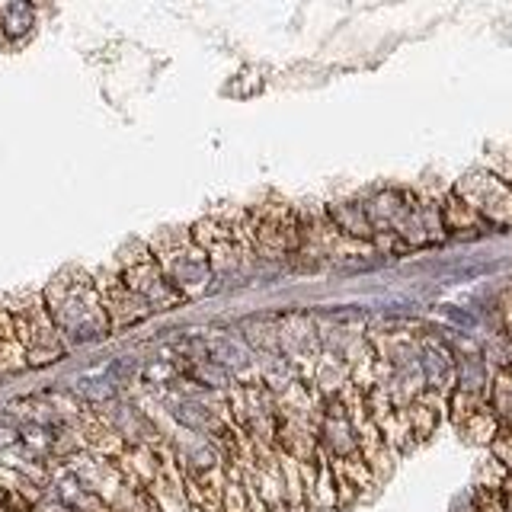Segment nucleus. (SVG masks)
Here are the masks:
<instances>
[{"mask_svg":"<svg viewBox=\"0 0 512 512\" xmlns=\"http://www.w3.org/2000/svg\"><path fill=\"white\" fill-rule=\"evenodd\" d=\"M458 429H461V436L468 442H474V445H493L496 432H500V420H496L490 407H484V410H477L474 416H468V420H464Z\"/></svg>","mask_w":512,"mask_h":512,"instance_id":"obj_15","label":"nucleus"},{"mask_svg":"<svg viewBox=\"0 0 512 512\" xmlns=\"http://www.w3.org/2000/svg\"><path fill=\"white\" fill-rule=\"evenodd\" d=\"M500 493H503V506H506V512H512V474H509V477L503 480Z\"/></svg>","mask_w":512,"mask_h":512,"instance_id":"obj_18","label":"nucleus"},{"mask_svg":"<svg viewBox=\"0 0 512 512\" xmlns=\"http://www.w3.org/2000/svg\"><path fill=\"white\" fill-rule=\"evenodd\" d=\"M29 368L26 362V349L16 336V324H13V314L7 304H0V378L13 375V372H23Z\"/></svg>","mask_w":512,"mask_h":512,"instance_id":"obj_12","label":"nucleus"},{"mask_svg":"<svg viewBox=\"0 0 512 512\" xmlns=\"http://www.w3.org/2000/svg\"><path fill=\"white\" fill-rule=\"evenodd\" d=\"M490 455L512 474V423L509 426H500V432H496V439L490 445Z\"/></svg>","mask_w":512,"mask_h":512,"instance_id":"obj_17","label":"nucleus"},{"mask_svg":"<svg viewBox=\"0 0 512 512\" xmlns=\"http://www.w3.org/2000/svg\"><path fill=\"white\" fill-rule=\"evenodd\" d=\"M416 346H420V362H423V378H426V404H432L445 416L448 397L455 394V381H458V359H455V352L432 333H416Z\"/></svg>","mask_w":512,"mask_h":512,"instance_id":"obj_8","label":"nucleus"},{"mask_svg":"<svg viewBox=\"0 0 512 512\" xmlns=\"http://www.w3.org/2000/svg\"><path fill=\"white\" fill-rule=\"evenodd\" d=\"M308 509L311 512H336L340 509V496H336V480H333V468L327 455L320 452L317 458V480L308 490Z\"/></svg>","mask_w":512,"mask_h":512,"instance_id":"obj_14","label":"nucleus"},{"mask_svg":"<svg viewBox=\"0 0 512 512\" xmlns=\"http://www.w3.org/2000/svg\"><path fill=\"white\" fill-rule=\"evenodd\" d=\"M452 192L464 205L474 208L477 218L484 221L487 228H496V231L512 228V183L506 176L477 167L464 173L461 180H455Z\"/></svg>","mask_w":512,"mask_h":512,"instance_id":"obj_6","label":"nucleus"},{"mask_svg":"<svg viewBox=\"0 0 512 512\" xmlns=\"http://www.w3.org/2000/svg\"><path fill=\"white\" fill-rule=\"evenodd\" d=\"M148 247L154 253V260L160 263V269H164V276L170 279V285L186 301L202 298L208 288H212L215 272L189 231H160L148 240Z\"/></svg>","mask_w":512,"mask_h":512,"instance_id":"obj_2","label":"nucleus"},{"mask_svg":"<svg viewBox=\"0 0 512 512\" xmlns=\"http://www.w3.org/2000/svg\"><path fill=\"white\" fill-rule=\"evenodd\" d=\"M442 205V224H445V234H484L490 231L484 221L477 218V212L471 205H464L452 189L445 192L439 199Z\"/></svg>","mask_w":512,"mask_h":512,"instance_id":"obj_13","label":"nucleus"},{"mask_svg":"<svg viewBox=\"0 0 512 512\" xmlns=\"http://www.w3.org/2000/svg\"><path fill=\"white\" fill-rule=\"evenodd\" d=\"M42 298L61 333V340L68 346L96 343L112 333L103 298L96 292L93 272L80 266L61 269L58 276L42 288Z\"/></svg>","mask_w":512,"mask_h":512,"instance_id":"obj_1","label":"nucleus"},{"mask_svg":"<svg viewBox=\"0 0 512 512\" xmlns=\"http://www.w3.org/2000/svg\"><path fill=\"white\" fill-rule=\"evenodd\" d=\"M468 509L471 512H506L503 493L500 490H487V487H474V496H471Z\"/></svg>","mask_w":512,"mask_h":512,"instance_id":"obj_16","label":"nucleus"},{"mask_svg":"<svg viewBox=\"0 0 512 512\" xmlns=\"http://www.w3.org/2000/svg\"><path fill=\"white\" fill-rule=\"evenodd\" d=\"M119 276L125 279V285L132 288V292L148 304L151 311H173L186 304V298L176 292L170 285V279L164 276V269L154 260V253L148 244H128L122 253H119Z\"/></svg>","mask_w":512,"mask_h":512,"instance_id":"obj_5","label":"nucleus"},{"mask_svg":"<svg viewBox=\"0 0 512 512\" xmlns=\"http://www.w3.org/2000/svg\"><path fill=\"white\" fill-rule=\"evenodd\" d=\"M509 183H512V180H509Z\"/></svg>","mask_w":512,"mask_h":512,"instance_id":"obj_19","label":"nucleus"},{"mask_svg":"<svg viewBox=\"0 0 512 512\" xmlns=\"http://www.w3.org/2000/svg\"><path fill=\"white\" fill-rule=\"evenodd\" d=\"M250 231L256 244V260L266 263H298L304 250V215L285 202H263L247 208Z\"/></svg>","mask_w":512,"mask_h":512,"instance_id":"obj_3","label":"nucleus"},{"mask_svg":"<svg viewBox=\"0 0 512 512\" xmlns=\"http://www.w3.org/2000/svg\"><path fill=\"white\" fill-rule=\"evenodd\" d=\"M189 234L202 247V253L208 256V266H212L215 279L234 276V272L244 269V260H240V250L234 244V231L228 224V215H205L192 224Z\"/></svg>","mask_w":512,"mask_h":512,"instance_id":"obj_10","label":"nucleus"},{"mask_svg":"<svg viewBox=\"0 0 512 512\" xmlns=\"http://www.w3.org/2000/svg\"><path fill=\"white\" fill-rule=\"evenodd\" d=\"M4 304H7L10 314H13L16 336H20V343L26 349L29 368L52 365V362H58L64 356V352H68V343L61 340L55 320H52V314H48V308H45L42 292L13 295Z\"/></svg>","mask_w":512,"mask_h":512,"instance_id":"obj_4","label":"nucleus"},{"mask_svg":"<svg viewBox=\"0 0 512 512\" xmlns=\"http://www.w3.org/2000/svg\"><path fill=\"white\" fill-rule=\"evenodd\" d=\"M93 282H96V292L103 298V308H106V317L112 324V333L116 330H128L141 324V320H148L154 311L144 304L132 288L125 285V279L119 276L116 266H103V269H93Z\"/></svg>","mask_w":512,"mask_h":512,"instance_id":"obj_9","label":"nucleus"},{"mask_svg":"<svg viewBox=\"0 0 512 512\" xmlns=\"http://www.w3.org/2000/svg\"><path fill=\"white\" fill-rule=\"evenodd\" d=\"M324 212H327L333 228L340 231L343 237L356 240V244H365V247H375V231H372V221H368V215H365L362 199L330 202Z\"/></svg>","mask_w":512,"mask_h":512,"instance_id":"obj_11","label":"nucleus"},{"mask_svg":"<svg viewBox=\"0 0 512 512\" xmlns=\"http://www.w3.org/2000/svg\"><path fill=\"white\" fill-rule=\"evenodd\" d=\"M276 340L282 359L295 368L304 384H311L314 365L324 356V333H320L317 320L308 314H288L276 324Z\"/></svg>","mask_w":512,"mask_h":512,"instance_id":"obj_7","label":"nucleus"}]
</instances>
